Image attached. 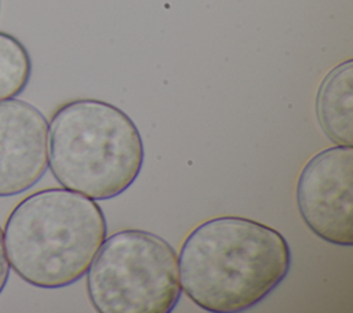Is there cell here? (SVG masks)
Segmentation results:
<instances>
[{
  "mask_svg": "<svg viewBox=\"0 0 353 313\" xmlns=\"http://www.w3.org/2000/svg\"><path fill=\"white\" fill-rule=\"evenodd\" d=\"M291 267V250L276 229L244 216L196 226L178 254L181 288L200 309L237 313L261 303Z\"/></svg>",
  "mask_w": 353,
  "mask_h": 313,
  "instance_id": "1",
  "label": "cell"
},
{
  "mask_svg": "<svg viewBox=\"0 0 353 313\" xmlns=\"http://www.w3.org/2000/svg\"><path fill=\"white\" fill-rule=\"evenodd\" d=\"M108 234L97 203L65 188H48L22 199L4 225L10 267L39 288H62L80 280Z\"/></svg>",
  "mask_w": 353,
  "mask_h": 313,
  "instance_id": "2",
  "label": "cell"
},
{
  "mask_svg": "<svg viewBox=\"0 0 353 313\" xmlns=\"http://www.w3.org/2000/svg\"><path fill=\"white\" fill-rule=\"evenodd\" d=\"M145 160L139 130L117 106L80 98L61 105L48 125V167L62 188L109 200L138 178Z\"/></svg>",
  "mask_w": 353,
  "mask_h": 313,
  "instance_id": "3",
  "label": "cell"
},
{
  "mask_svg": "<svg viewBox=\"0 0 353 313\" xmlns=\"http://www.w3.org/2000/svg\"><path fill=\"white\" fill-rule=\"evenodd\" d=\"M85 274L88 299L101 313H170L182 292L175 250L141 229L106 237Z\"/></svg>",
  "mask_w": 353,
  "mask_h": 313,
  "instance_id": "4",
  "label": "cell"
},
{
  "mask_svg": "<svg viewBox=\"0 0 353 313\" xmlns=\"http://www.w3.org/2000/svg\"><path fill=\"white\" fill-rule=\"evenodd\" d=\"M353 146L324 149L302 168L296 204L302 221L319 239L342 247L353 244Z\"/></svg>",
  "mask_w": 353,
  "mask_h": 313,
  "instance_id": "5",
  "label": "cell"
},
{
  "mask_svg": "<svg viewBox=\"0 0 353 313\" xmlns=\"http://www.w3.org/2000/svg\"><path fill=\"white\" fill-rule=\"evenodd\" d=\"M48 167V123L22 99L0 101V197L36 185Z\"/></svg>",
  "mask_w": 353,
  "mask_h": 313,
  "instance_id": "6",
  "label": "cell"
},
{
  "mask_svg": "<svg viewBox=\"0 0 353 313\" xmlns=\"http://www.w3.org/2000/svg\"><path fill=\"white\" fill-rule=\"evenodd\" d=\"M316 116L330 141L353 146V59L338 63L320 83Z\"/></svg>",
  "mask_w": 353,
  "mask_h": 313,
  "instance_id": "7",
  "label": "cell"
},
{
  "mask_svg": "<svg viewBox=\"0 0 353 313\" xmlns=\"http://www.w3.org/2000/svg\"><path fill=\"white\" fill-rule=\"evenodd\" d=\"M32 74L26 47L12 34L0 30V101L18 97Z\"/></svg>",
  "mask_w": 353,
  "mask_h": 313,
  "instance_id": "8",
  "label": "cell"
},
{
  "mask_svg": "<svg viewBox=\"0 0 353 313\" xmlns=\"http://www.w3.org/2000/svg\"><path fill=\"white\" fill-rule=\"evenodd\" d=\"M10 263H8V258H7V252H6V245H4V236H3V230L0 228V294L3 292L7 281H8V276H10Z\"/></svg>",
  "mask_w": 353,
  "mask_h": 313,
  "instance_id": "9",
  "label": "cell"
}]
</instances>
